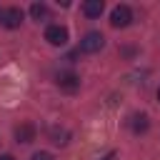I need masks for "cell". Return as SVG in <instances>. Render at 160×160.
I'll return each mask as SVG.
<instances>
[{"label":"cell","mask_w":160,"mask_h":160,"mask_svg":"<svg viewBox=\"0 0 160 160\" xmlns=\"http://www.w3.org/2000/svg\"><path fill=\"white\" fill-rule=\"evenodd\" d=\"M102 45H105V38H102V32H98V30L85 32L82 40H80V50H82V52H98V50H102Z\"/></svg>","instance_id":"obj_1"},{"label":"cell","mask_w":160,"mask_h":160,"mask_svg":"<svg viewBox=\"0 0 160 160\" xmlns=\"http://www.w3.org/2000/svg\"><path fill=\"white\" fill-rule=\"evenodd\" d=\"M130 20H132V10H130L128 5H115V8H112V12H110L112 28H128Z\"/></svg>","instance_id":"obj_2"},{"label":"cell","mask_w":160,"mask_h":160,"mask_svg":"<svg viewBox=\"0 0 160 160\" xmlns=\"http://www.w3.org/2000/svg\"><path fill=\"white\" fill-rule=\"evenodd\" d=\"M0 20H2V25H5L8 30H15V28H20V22H22V10H20V8H8V10L0 12Z\"/></svg>","instance_id":"obj_3"},{"label":"cell","mask_w":160,"mask_h":160,"mask_svg":"<svg viewBox=\"0 0 160 160\" xmlns=\"http://www.w3.org/2000/svg\"><path fill=\"white\" fill-rule=\"evenodd\" d=\"M45 40H48L50 45H65V42H68V28H62V25H50V28L45 30Z\"/></svg>","instance_id":"obj_4"},{"label":"cell","mask_w":160,"mask_h":160,"mask_svg":"<svg viewBox=\"0 0 160 160\" xmlns=\"http://www.w3.org/2000/svg\"><path fill=\"white\" fill-rule=\"evenodd\" d=\"M58 88L65 90V92H75V90L80 88V78L72 75V72H60V75H58Z\"/></svg>","instance_id":"obj_5"},{"label":"cell","mask_w":160,"mask_h":160,"mask_svg":"<svg viewBox=\"0 0 160 160\" xmlns=\"http://www.w3.org/2000/svg\"><path fill=\"white\" fill-rule=\"evenodd\" d=\"M15 140L18 142H32L35 140V125L32 122H20L15 128Z\"/></svg>","instance_id":"obj_6"},{"label":"cell","mask_w":160,"mask_h":160,"mask_svg":"<svg viewBox=\"0 0 160 160\" xmlns=\"http://www.w3.org/2000/svg\"><path fill=\"white\" fill-rule=\"evenodd\" d=\"M102 10H105L102 0H88V2H82V12H85L88 18H100Z\"/></svg>","instance_id":"obj_7"},{"label":"cell","mask_w":160,"mask_h":160,"mask_svg":"<svg viewBox=\"0 0 160 160\" xmlns=\"http://www.w3.org/2000/svg\"><path fill=\"white\" fill-rule=\"evenodd\" d=\"M50 140H52L55 145H68L70 132H68L65 128H50Z\"/></svg>","instance_id":"obj_8"},{"label":"cell","mask_w":160,"mask_h":160,"mask_svg":"<svg viewBox=\"0 0 160 160\" xmlns=\"http://www.w3.org/2000/svg\"><path fill=\"white\" fill-rule=\"evenodd\" d=\"M30 15H32L35 20H45V18H48V5H45V2H32V5H30Z\"/></svg>","instance_id":"obj_9"},{"label":"cell","mask_w":160,"mask_h":160,"mask_svg":"<svg viewBox=\"0 0 160 160\" xmlns=\"http://www.w3.org/2000/svg\"><path fill=\"white\" fill-rule=\"evenodd\" d=\"M148 125H150V122H148V115H135V118H132V130H135V132H145Z\"/></svg>","instance_id":"obj_10"},{"label":"cell","mask_w":160,"mask_h":160,"mask_svg":"<svg viewBox=\"0 0 160 160\" xmlns=\"http://www.w3.org/2000/svg\"><path fill=\"white\" fill-rule=\"evenodd\" d=\"M30 160H55V158H52L50 152H45V150H40V152H35V155H32Z\"/></svg>","instance_id":"obj_11"},{"label":"cell","mask_w":160,"mask_h":160,"mask_svg":"<svg viewBox=\"0 0 160 160\" xmlns=\"http://www.w3.org/2000/svg\"><path fill=\"white\" fill-rule=\"evenodd\" d=\"M112 158H115V152H108V155H105L102 160H112Z\"/></svg>","instance_id":"obj_12"},{"label":"cell","mask_w":160,"mask_h":160,"mask_svg":"<svg viewBox=\"0 0 160 160\" xmlns=\"http://www.w3.org/2000/svg\"><path fill=\"white\" fill-rule=\"evenodd\" d=\"M0 160H15L12 155H0Z\"/></svg>","instance_id":"obj_13"},{"label":"cell","mask_w":160,"mask_h":160,"mask_svg":"<svg viewBox=\"0 0 160 160\" xmlns=\"http://www.w3.org/2000/svg\"><path fill=\"white\" fill-rule=\"evenodd\" d=\"M158 100H160V90H158Z\"/></svg>","instance_id":"obj_14"}]
</instances>
